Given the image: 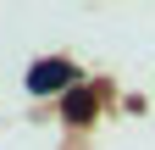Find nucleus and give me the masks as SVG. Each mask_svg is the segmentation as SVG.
<instances>
[{"mask_svg": "<svg viewBox=\"0 0 155 150\" xmlns=\"http://www.w3.org/2000/svg\"><path fill=\"white\" fill-rule=\"evenodd\" d=\"M61 84H72V61H39V67L28 72V89H33V95L61 89Z\"/></svg>", "mask_w": 155, "mask_h": 150, "instance_id": "1", "label": "nucleus"}, {"mask_svg": "<svg viewBox=\"0 0 155 150\" xmlns=\"http://www.w3.org/2000/svg\"><path fill=\"white\" fill-rule=\"evenodd\" d=\"M67 122H94V111H100V100H94V89H83V84H78L72 89V95H67Z\"/></svg>", "mask_w": 155, "mask_h": 150, "instance_id": "2", "label": "nucleus"}]
</instances>
